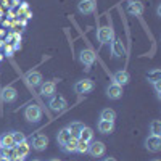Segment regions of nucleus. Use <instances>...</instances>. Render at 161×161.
I'll return each mask as SVG.
<instances>
[{
  "label": "nucleus",
  "instance_id": "obj_1",
  "mask_svg": "<svg viewBox=\"0 0 161 161\" xmlns=\"http://www.w3.org/2000/svg\"><path fill=\"white\" fill-rule=\"evenodd\" d=\"M24 118L29 121V123H39L40 118H42V110H40V106L32 103L29 106H26L24 110Z\"/></svg>",
  "mask_w": 161,
  "mask_h": 161
},
{
  "label": "nucleus",
  "instance_id": "obj_2",
  "mask_svg": "<svg viewBox=\"0 0 161 161\" xmlns=\"http://www.w3.org/2000/svg\"><path fill=\"white\" fill-rule=\"evenodd\" d=\"M97 39L100 44H108L114 39V31L111 26H102V28L97 31Z\"/></svg>",
  "mask_w": 161,
  "mask_h": 161
},
{
  "label": "nucleus",
  "instance_id": "obj_3",
  "mask_svg": "<svg viewBox=\"0 0 161 161\" xmlns=\"http://www.w3.org/2000/svg\"><path fill=\"white\" fill-rule=\"evenodd\" d=\"M31 147L37 152H44L48 147V137L45 134H36V136L31 139Z\"/></svg>",
  "mask_w": 161,
  "mask_h": 161
},
{
  "label": "nucleus",
  "instance_id": "obj_4",
  "mask_svg": "<svg viewBox=\"0 0 161 161\" xmlns=\"http://www.w3.org/2000/svg\"><path fill=\"white\" fill-rule=\"evenodd\" d=\"M48 106H50L52 111H63L66 106H68V102H66V98L61 97V95H53V97H50Z\"/></svg>",
  "mask_w": 161,
  "mask_h": 161
},
{
  "label": "nucleus",
  "instance_id": "obj_5",
  "mask_svg": "<svg viewBox=\"0 0 161 161\" xmlns=\"http://www.w3.org/2000/svg\"><path fill=\"white\" fill-rule=\"evenodd\" d=\"M77 10L80 15H90L97 10V0H80L77 3Z\"/></svg>",
  "mask_w": 161,
  "mask_h": 161
},
{
  "label": "nucleus",
  "instance_id": "obj_6",
  "mask_svg": "<svg viewBox=\"0 0 161 161\" xmlns=\"http://www.w3.org/2000/svg\"><path fill=\"white\" fill-rule=\"evenodd\" d=\"M87 153H90V156H93V158L103 156V155H105V143L100 142V140H92V142H89V152H87Z\"/></svg>",
  "mask_w": 161,
  "mask_h": 161
},
{
  "label": "nucleus",
  "instance_id": "obj_7",
  "mask_svg": "<svg viewBox=\"0 0 161 161\" xmlns=\"http://www.w3.org/2000/svg\"><path fill=\"white\" fill-rule=\"evenodd\" d=\"M93 87H95V84H93L92 79H82L74 84V92L76 93H89L93 90Z\"/></svg>",
  "mask_w": 161,
  "mask_h": 161
},
{
  "label": "nucleus",
  "instance_id": "obj_8",
  "mask_svg": "<svg viewBox=\"0 0 161 161\" xmlns=\"http://www.w3.org/2000/svg\"><path fill=\"white\" fill-rule=\"evenodd\" d=\"M145 148L148 152H152V153H158L161 150V137L150 134V136L147 137V140H145Z\"/></svg>",
  "mask_w": 161,
  "mask_h": 161
},
{
  "label": "nucleus",
  "instance_id": "obj_9",
  "mask_svg": "<svg viewBox=\"0 0 161 161\" xmlns=\"http://www.w3.org/2000/svg\"><path fill=\"white\" fill-rule=\"evenodd\" d=\"M111 53L116 58H121L126 55V45L123 42V39H113L111 40Z\"/></svg>",
  "mask_w": 161,
  "mask_h": 161
},
{
  "label": "nucleus",
  "instance_id": "obj_10",
  "mask_svg": "<svg viewBox=\"0 0 161 161\" xmlns=\"http://www.w3.org/2000/svg\"><path fill=\"white\" fill-rule=\"evenodd\" d=\"M79 61L89 68V66H92L93 63H95V53H93L90 48H82L80 53H79Z\"/></svg>",
  "mask_w": 161,
  "mask_h": 161
},
{
  "label": "nucleus",
  "instance_id": "obj_11",
  "mask_svg": "<svg viewBox=\"0 0 161 161\" xmlns=\"http://www.w3.org/2000/svg\"><path fill=\"white\" fill-rule=\"evenodd\" d=\"M143 11H145V7L140 0H130L127 3V13L132 16H140L143 15Z\"/></svg>",
  "mask_w": 161,
  "mask_h": 161
},
{
  "label": "nucleus",
  "instance_id": "obj_12",
  "mask_svg": "<svg viewBox=\"0 0 161 161\" xmlns=\"http://www.w3.org/2000/svg\"><path fill=\"white\" fill-rule=\"evenodd\" d=\"M16 98H18V92L13 86H7L2 89V100L5 103H13Z\"/></svg>",
  "mask_w": 161,
  "mask_h": 161
},
{
  "label": "nucleus",
  "instance_id": "obj_13",
  "mask_svg": "<svg viewBox=\"0 0 161 161\" xmlns=\"http://www.w3.org/2000/svg\"><path fill=\"white\" fill-rule=\"evenodd\" d=\"M129 80H130V76H129V73L124 71V69L116 71V73L113 74V82L118 84V86H121V87H124L126 84H129Z\"/></svg>",
  "mask_w": 161,
  "mask_h": 161
},
{
  "label": "nucleus",
  "instance_id": "obj_14",
  "mask_svg": "<svg viewBox=\"0 0 161 161\" xmlns=\"http://www.w3.org/2000/svg\"><path fill=\"white\" fill-rule=\"evenodd\" d=\"M39 87H40V93H42L44 97H53L57 92V86H55V82H52V80H45V82H42Z\"/></svg>",
  "mask_w": 161,
  "mask_h": 161
},
{
  "label": "nucleus",
  "instance_id": "obj_15",
  "mask_svg": "<svg viewBox=\"0 0 161 161\" xmlns=\"http://www.w3.org/2000/svg\"><path fill=\"white\" fill-rule=\"evenodd\" d=\"M106 95H108V98L111 100H118L123 97V87L118 86V84H110L108 87H106Z\"/></svg>",
  "mask_w": 161,
  "mask_h": 161
},
{
  "label": "nucleus",
  "instance_id": "obj_16",
  "mask_svg": "<svg viewBox=\"0 0 161 161\" xmlns=\"http://www.w3.org/2000/svg\"><path fill=\"white\" fill-rule=\"evenodd\" d=\"M26 80H28V84L31 87H39L40 84H42V74H40L39 71H29L28 74H26Z\"/></svg>",
  "mask_w": 161,
  "mask_h": 161
},
{
  "label": "nucleus",
  "instance_id": "obj_17",
  "mask_svg": "<svg viewBox=\"0 0 161 161\" xmlns=\"http://www.w3.org/2000/svg\"><path fill=\"white\" fill-rule=\"evenodd\" d=\"M97 127H98V132H102V134H111L113 129H114V123H113V121L100 119L98 124H97Z\"/></svg>",
  "mask_w": 161,
  "mask_h": 161
},
{
  "label": "nucleus",
  "instance_id": "obj_18",
  "mask_svg": "<svg viewBox=\"0 0 161 161\" xmlns=\"http://www.w3.org/2000/svg\"><path fill=\"white\" fill-rule=\"evenodd\" d=\"M82 127H84L82 123H79V121H74V123H69L66 129L69 130V134H71V137H73V139H79V134H80V130H82Z\"/></svg>",
  "mask_w": 161,
  "mask_h": 161
},
{
  "label": "nucleus",
  "instance_id": "obj_19",
  "mask_svg": "<svg viewBox=\"0 0 161 161\" xmlns=\"http://www.w3.org/2000/svg\"><path fill=\"white\" fill-rule=\"evenodd\" d=\"M29 152H31V145H29L28 142H23V143L15 145V153H16V155H19V156H23V158L28 156V155H29Z\"/></svg>",
  "mask_w": 161,
  "mask_h": 161
},
{
  "label": "nucleus",
  "instance_id": "obj_20",
  "mask_svg": "<svg viewBox=\"0 0 161 161\" xmlns=\"http://www.w3.org/2000/svg\"><path fill=\"white\" fill-rule=\"evenodd\" d=\"M77 142H79V139H73V137H71L64 145H61L63 152H64V153H76V150H77Z\"/></svg>",
  "mask_w": 161,
  "mask_h": 161
},
{
  "label": "nucleus",
  "instance_id": "obj_21",
  "mask_svg": "<svg viewBox=\"0 0 161 161\" xmlns=\"http://www.w3.org/2000/svg\"><path fill=\"white\" fill-rule=\"evenodd\" d=\"M0 145H2V147H8V148H13V147H15L13 134H11V132H5L3 136L0 137Z\"/></svg>",
  "mask_w": 161,
  "mask_h": 161
},
{
  "label": "nucleus",
  "instance_id": "obj_22",
  "mask_svg": "<svg viewBox=\"0 0 161 161\" xmlns=\"http://www.w3.org/2000/svg\"><path fill=\"white\" fill-rule=\"evenodd\" d=\"M71 139V134H69V130L68 129H61V130H58V134H57V142H58V145L61 147V145H64L66 142H68Z\"/></svg>",
  "mask_w": 161,
  "mask_h": 161
},
{
  "label": "nucleus",
  "instance_id": "obj_23",
  "mask_svg": "<svg viewBox=\"0 0 161 161\" xmlns=\"http://www.w3.org/2000/svg\"><path fill=\"white\" fill-rule=\"evenodd\" d=\"M79 140H84V142H92L93 140V130L90 129V127H87V126H84L82 127V130H80V134H79Z\"/></svg>",
  "mask_w": 161,
  "mask_h": 161
},
{
  "label": "nucleus",
  "instance_id": "obj_24",
  "mask_svg": "<svg viewBox=\"0 0 161 161\" xmlns=\"http://www.w3.org/2000/svg\"><path fill=\"white\" fill-rule=\"evenodd\" d=\"M100 119L113 121V123H114V119H116V113H114V110H111V108H105V110H102V113H100Z\"/></svg>",
  "mask_w": 161,
  "mask_h": 161
},
{
  "label": "nucleus",
  "instance_id": "obj_25",
  "mask_svg": "<svg viewBox=\"0 0 161 161\" xmlns=\"http://www.w3.org/2000/svg\"><path fill=\"white\" fill-rule=\"evenodd\" d=\"M16 153H15V147L13 148H8V147H0V158H7V159H10V158H13Z\"/></svg>",
  "mask_w": 161,
  "mask_h": 161
},
{
  "label": "nucleus",
  "instance_id": "obj_26",
  "mask_svg": "<svg viewBox=\"0 0 161 161\" xmlns=\"http://www.w3.org/2000/svg\"><path fill=\"white\" fill-rule=\"evenodd\" d=\"M150 130H152V134H153V136H158V137H161V121H159V119H155V121H152V124H150Z\"/></svg>",
  "mask_w": 161,
  "mask_h": 161
},
{
  "label": "nucleus",
  "instance_id": "obj_27",
  "mask_svg": "<svg viewBox=\"0 0 161 161\" xmlns=\"http://www.w3.org/2000/svg\"><path fill=\"white\" fill-rule=\"evenodd\" d=\"M159 76H161L159 69H153V71H150L148 74H147V79H148V82L155 84L156 80H161V79H159Z\"/></svg>",
  "mask_w": 161,
  "mask_h": 161
},
{
  "label": "nucleus",
  "instance_id": "obj_28",
  "mask_svg": "<svg viewBox=\"0 0 161 161\" xmlns=\"http://www.w3.org/2000/svg\"><path fill=\"white\" fill-rule=\"evenodd\" d=\"M11 134H13V140H15V145L26 142V136H24L23 132H19V130H13Z\"/></svg>",
  "mask_w": 161,
  "mask_h": 161
},
{
  "label": "nucleus",
  "instance_id": "obj_29",
  "mask_svg": "<svg viewBox=\"0 0 161 161\" xmlns=\"http://www.w3.org/2000/svg\"><path fill=\"white\" fill-rule=\"evenodd\" d=\"M87 152H89V143L84 142V140H79V142H77V150H76V153L84 155V153H87Z\"/></svg>",
  "mask_w": 161,
  "mask_h": 161
},
{
  "label": "nucleus",
  "instance_id": "obj_30",
  "mask_svg": "<svg viewBox=\"0 0 161 161\" xmlns=\"http://www.w3.org/2000/svg\"><path fill=\"white\" fill-rule=\"evenodd\" d=\"M153 86H155V90H156L158 97H159V92H161V80H156V82H155Z\"/></svg>",
  "mask_w": 161,
  "mask_h": 161
},
{
  "label": "nucleus",
  "instance_id": "obj_31",
  "mask_svg": "<svg viewBox=\"0 0 161 161\" xmlns=\"http://www.w3.org/2000/svg\"><path fill=\"white\" fill-rule=\"evenodd\" d=\"M10 161H24V158H23V156H19V155H15L13 158H10Z\"/></svg>",
  "mask_w": 161,
  "mask_h": 161
},
{
  "label": "nucleus",
  "instance_id": "obj_32",
  "mask_svg": "<svg viewBox=\"0 0 161 161\" xmlns=\"http://www.w3.org/2000/svg\"><path fill=\"white\" fill-rule=\"evenodd\" d=\"M5 52L8 53V55H11V53H13V47H10V45H7V47H5Z\"/></svg>",
  "mask_w": 161,
  "mask_h": 161
},
{
  "label": "nucleus",
  "instance_id": "obj_33",
  "mask_svg": "<svg viewBox=\"0 0 161 161\" xmlns=\"http://www.w3.org/2000/svg\"><path fill=\"white\" fill-rule=\"evenodd\" d=\"M18 48H21V44L19 42H16L15 45H13V50H18Z\"/></svg>",
  "mask_w": 161,
  "mask_h": 161
},
{
  "label": "nucleus",
  "instance_id": "obj_34",
  "mask_svg": "<svg viewBox=\"0 0 161 161\" xmlns=\"http://www.w3.org/2000/svg\"><path fill=\"white\" fill-rule=\"evenodd\" d=\"M103 161H116V159H114V158H105Z\"/></svg>",
  "mask_w": 161,
  "mask_h": 161
},
{
  "label": "nucleus",
  "instance_id": "obj_35",
  "mask_svg": "<svg viewBox=\"0 0 161 161\" xmlns=\"http://www.w3.org/2000/svg\"><path fill=\"white\" fill-rule=\"evenodd\" d=\"M50 161H61V159H58V158H52Z\"/></svg>",
  "mask_w": 161,
  "mask_h": 161
},
{
  "label": "nucleus",
  "instance_id": "obj_36",
  "mask_svg": "<svg viewBox=\"0 0 161 161\" xmlns=\"http://www.w3.org/2000/svg\"><path fill=\"white\" fill-rule=\"evenodd\" d=\"M0 161H10V159H7V158H0Z\"/></svg>",
  "mask_w": 161,
  "mask_h": 161
},
{
  "label": "nucleus",
  "instance_id": "obj_37",
  "mask_svg": "<svg viewBox=\"0 0 161 161\" xmlns=\"http://www.w3.org/2000/svg\"><path fill=\"white\" fill-rule=\"evenodd\" d=\"M32 161H40V159H32Z\"/></svg>",
  "mask_w": 161,
  "mask_h": 161
},
{
  "label": "nucleus",
  "instance_id": "obj_38",
  "mask_svg": "<svg viewBox=\"0 0 161 161\" xmlns=\"http://www.w3.org/2000/svg\"><path fill=\"white\" fill-rule=\"evenodd\" d=\"M153 161H159V159H153Z\"/></svg>",
  "mask_w": 161,
  "mask_h": 161
},
{
  "label": "nucleus",
  "instance_id": "obj_39",
  "mask_svg": "<svg viewBox=\"0 0 161 161\" xmlns=\"http://www.w3.org/2000/svg\"><path fill=\"white\" fill-rule=\"evenodd\" d=\"M0 147H2V145H0Z\"/></svg>",
  "mask_w": 161,
  "mask_h": 161
}]
</instances>
